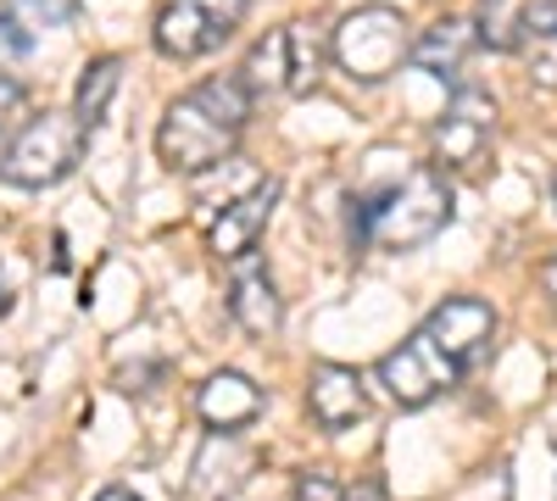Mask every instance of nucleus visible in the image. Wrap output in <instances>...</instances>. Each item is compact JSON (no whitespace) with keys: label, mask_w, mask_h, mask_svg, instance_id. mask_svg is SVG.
I'll use <instances>...</instances> for the list:
<instances>
[{"label":"nucleus","mask_w":557,"mask_h":501,"mask_svg":"<svg viewBox=\"0 0 557 501\" xmlns=\"http://www.w3.org/2000/svg\"><path fill=\"white\" fill-rule=\"evenodd\" d=\"M491 140H496V96H485V89H457L430 128V156L446 173H469L485 162Z\"/></svg>","instance_id":"7"},{"label":"nucleus","mask_w":557,"mask_h":501,"mask_svg":"<svg viewBox=\"0 0 557 501\" xmlns=\"http://www.w3.org/2000/svg\"><path fill=\"white\" fill-rule=\"evenodd\" d=\"M196 413L207 429L218 435H240L257 413H262V385L246 379L240 368H218L201 390H196Z\"/></svg>","instance_id":"12"},{"label":"nucleus","mask_w":557,"mask_h":501,"mask_svg":"<svg viewBox=\"0 0 557 501\" xmlns=\"http://www.w3.org/2000/svg\"><path fill=\"white\" fill-rule=\"evenodd\" d=\"M535 285L557 301V251H546V256H541V267H535Z\"/></svg>","instance_id":"23"},{"label":"nucleus","mask_w":557,"mask_h":501,"mask_svg":"<svg viewBox=\"0 0 557 501\" xmlns=\"http://www.w3.org/2000/svg\"><path fill=\"white\" fill-rule=\"evenodd\" d=\"M246 12H251V0H168L157 12L151 45L168 62H201L235 39Z\"/></svg>","instance_id":"5"},{"label":"nucleus","mask_w":557,"mask_h":501,"mask_svg":"<svg viewBox=\"0 0 557 501\" xmlns=\"http://www.w3.org/2000/svg\"><path fill=\"white\" fill-rule=\"evenodd\" d=\"M251 107H257V96L246 89L240 73H218L196 89H184L178 101H168V112L157 123V156L173 173H212L223 162H235Z\"/></svg>","instance_id":"1"},{"label":"nucleus","mask_w":557,"mask_h":501,"mask_svg":"<svg viewBox=\"0 0 557 501\" xmlns=\"http://www.w3.org/2000/svg\"><path fill=\"white\" fill-rule=\"evenodd\" d=\"M480 45L513 51L519 45V23H524V0H480Z\"/></svg>","instance_id":"17"},{"label":"nucleus","mask_w":557,"mask_h":501,"mask_svg":"<svg viewBox=\"0 0 557 501\" xmlns=\"http://www.w3.org/2000/svg\"><path fill=\"white\" fill-rule=\"evenodd\" d=\"M285 34H290V96H312L323 67L335 62V28L296 17V23H285Z\"/></svg>","instance_id":"14"},{"label":"nucleus","mask_w":557,"mask_h":501,"mask_svg":"<svg viewBox=\"0 0 557 501\" xmlns=\"http://www.w3.org/2000/svg\"><path fill=\"white\" fill-rule=\"evenodd\" d=\"M7 12L39 39V34H51V28H67L73 12H78V0H7Z\"/></svg>","instance_id":"18"},{"label":"nucleus","mask_w":557,"mask_h":501,"mask_svg":"<svg viewBox=\"0 0 557 501\" xmlns=\"http://www.w3.org/2000/svg\"><path fill=\"white\" fill-rule=\"evenodd\" d=\"M240 78H246L251 96H290V34L285 28H268L246 51Z\"/></svg>","instance_id":"15"},{"label":"nucleus","mask_w":557,"mask_h":501,"mask_svg":"<svg viewBox=\"0 0 557 501\" xmlns=\"http://www.w3.org/2000/svg\"><path fill=\"white\" fill-rule=\"evenodd\" d=\"M84 151H89V128L78 123V112H39L0 151V178L17 190H51L78 173Z\"/></svg>","instance_id":"3"},{"label":"nucleus","mask_w":557,"mask_h":501,"mask_svg":"<svg viewBox=\"0 0 557 501\" xmlns=\"http://www.w3.org/2000/svg\"><path fill=\"white\" fill-rule=\"evenodd\" d=\"M290 501H346V485L335 474H323V468H307V474H296Z\"/></svg>","instance_id":"20"},{"label":"nucleus","mask_w":557,"mask_h":501,"mask_svg":"<svg viewBox=\"0 0 557 501\" xmlns=\"http://www.w3.org/2000/svg\"><path fill=\"white\" fill-rule=\"evenodd\" d=\"M474 45H480V23H469V17H446V23H435V28H424L412 39V67L418 73H430V78H441V84H451L462 67H469V57H474Z\"/></svg>","instance_id":"13"},{"label":"nucleus","mask_w":557,"mask_h":501,"mask_svg":"<svg viewBox=\"0 0 557 501\" xmlns=\"http://www.w3.org/2000/svg\"><path fill=\"white\" fill-rule=\"evenodd\" d=\"M117 84H123V57H101V62L84 67L78 96H73V112H78V123H84L89 134L107 123V107H112V96H117Z\"/></svg>","instance_id":"16"},{"label":"nucleus","mask_w":557,"mask_h":501,"mask_svg":"<svg viewBox=\"0 0 557 501\" xmlns=\"http://www.w3.org/2000/svg\"><path fill=\"white\" fill-rule=\"evenodd\" d=\"M89 501H139V496H134V490H123V485H107L101 496H89Z\"/></svg>","instance_id":"24"},{"label":"nucleus","mask_w":557,"mask_h":501,"mask_svg":"<svg viewBox=\"0 0 557 501\" xmlns=\"http://www.w3.org/2000/svg\"><path fill=\"white\" fill-rule=\"evenodd\" d=\"M374 374H380V385L391 390L396 406H430L435 396H446L469 368H462V362H451L430 329H418V335H407L396 351L380 356Z\"/></svg>","instance_id":"6"},{"label":"nucleus","mask_w":557,"mask_h":501,"mask_svg":"<svg viewBox=\"0 0 557 501\" xmlns=\"http://www.w3.org/2000/svg\"><path fill=\"white\" fill-rule=\"evenodd\" d=\"M23 117H28V89L12 73H0V134L23 128Z\"/></svg>","instance_id":"21"},{"label":"nucleus","mask_w":557,"mask_h":501,"mask_svg":"<svg viewBox=\"0 0 557 501\" xmlns=\"http://www.w3.org/2000/svg\"><path fill=\"white\" fill-rule=\"evenodd\" d=\"M34 45H39V39H34V34H28V28H23V23L7 12V7H0V73L23 67V62L34 57Z\"/></svg>","instance_id":"19"},{"label":"nucleus","mask_w":557,"mask_h":501,"mask_svg":"<svg viewBox=\"0 0 557 501\" xmlns=\"http://www.w3.org/2000/svg\"><path fill=\"white\" fill-rule=\"evenodd\" d=\"M228 317L257 340L278 335V324H285V301H278V285L257 251L235 256V273H228Z\"/></svg>","instance_id":"9"},{"label":"nucleus","mask_w":557,"mask_h":501,"mask_svg":"<svg viewBox=\"0 0 557 501\" xmlns=\"http://www.w3.org/2000/svg\"><path fill=\"white\" fill-rule=\"evenodd\" d=\"M412 57V28L396 7H357L335 23V67L357 84H385Z\"/></svg>","instance_id":"4"},{"label":"nucleus","mask_w":557,"mask_h":501,"mask_svg":"<svg viewBox=\"0 0 557 501\" xmlns=\"http://www.w3.org/2000/svg\"><path fill=\"white\" fill-rule=\"evenodd\" d=\"M451 206H457L451 173L435 162H418L401 173V185H391L380 196H362L357 240H374L385 251H418L451 223Z\"/></svg>","instance_id":"2"},{"label":"nucleus","mask_w":557,"mask_h":501,"mask_svg":"<svg viewBox=\"0 0 557 501\" xmlns=\"http://www.w3.org/2000/svg\"><path fill=\"white\" fill-rule=\"evenodd\" d=\"M424 329L441 340V351H446L451 362L474 368V362L491 351V340H496V312H491L485 301H474V296H451V301H441V306L424 317Z\"/></svg>","instance_id":"10"},{"label":"nucleus","mask_w":557,"mask_h":501,"mask_svg":"<svg viewBox=\"0 0 557 501\" xmlns=\"http://www.w3.org/2000/svg\"><path fill=\"white\" fill-rule=\"evenodd\" d=\"M307 413L318 429H351L368 413V385L346 362H318L307 374Z\"/></svg>","instance_id":"11"},{"label":"nucleus","mask_w":557,"mask_h":501,"mask_svg":"<svg viewBox=\"0 0 557 501\" xmlns=\"http://www.w3.org/2000/svg\"><path fill=\"white\" fill-rule=\"evenodd\" d=\"M273 206H278V178H257L251 190H240L235 201H223V212L207 223V251L218 262H235V256L257 251Z\"/></svg>","instance_id":"8"},{"label":"nucleus","mask_w":557,"mask_h":501,"mask_svg":"<svg viewBox=\"0 0 557 501\" xmlns=\"http://www.w3.org/2000/svg\"><path fill=\"white\" fill-rule=\"evenodd\" d=\"M346 501H391V496H385V479H380V474H362V479L346 490Z\"/></svg>","instance_id":"22"},{"label":"nucleus","mask_w":557,"mask_h":501,"mask_svg":"<svg viewBox=\"0 0 557 501\" xmlns=\"http://www.w3.org/2000/svg\"><path fill=\"white\" fill-rule=\"evenodd\" d=\"M552 201H557V178H552Z\"/></svg>","instance_id":"25"}]
</instances>
